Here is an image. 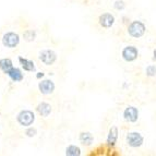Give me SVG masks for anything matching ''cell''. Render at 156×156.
Masks as SVG:
<instances>
[{
    "label": "cell",
    "mask_w": 156,
    "mask_h": 156,
    "mask_svg": "<svg viewBox=\"0 0 156 156\" xmlns=\"http://www.w3.org/2000/svg\"><path fill=\"white\" fill-rule=\"evenodd\" d=\"M19 62L21 65L22 69L26 72H34L36 71V67H35V63L30 59H26L24 57H19Z\"/></svg>",
    "instance_id": "5bb4252c"
},
{
    "label": "cell",
    "mask_w": 156,
    "mask_h": 156,
    "mask_svg": "<svg viewBox=\"0 0 156 156\" xmlns=\"http://www.w3.org/2000/svg\"><path fill=\"white\" fill-rule=\"evenodd\" d=\"M118 128L116 126H112V128L109 129L108 131V134H107V139H106V144L107 146H109V147H114L117 143V140H118Z\"/></svg>",
    "instance_id": "8fae6325"
},
{
    "label": "cell",
    "mask_w": 156,
    "mask_h": 156,
    "mask_svg": "<svg viewBox=\"0 0 156 156\" xmlns=\"http://www.w3.org/2000/svg\"><path fill=\"white\" fill-rule=\"evenodd\" d=\"M7 76L13 81V82H22L24 79V74L22 72V70L20 68H16V67H12L10 70L7 72Z\"/></svg>",
    "instance_id": "7c38bea8"
},
{
    "label": "cell",
    "mask_w": 156,
    "mask_h": 156,
    "mask_svg": "<svg viewBox=\"0 0 156 156\" xmlns=\"http://www.w3.org/2000/svg\"><path fill=\"white\" fill-rule=\"evenodd\" d=\"M123 119L126 121L130 123H135L139 120V116H140V112L136 107L134 106H127L122 112Z\"/></svg>",
    "instance_id": "52a82bcc"
},
{
    "label": "cell",
    "mask_w": 156,
    "mask_h": 156,
    "mask_svg": "<svg viewBox=\"0 0 156 156\" xmlns=\"http://www.w3.org/2000/svg\"><path fill=\"white\" fill-rule=\"evenodd\" d=\"M115 21H116V19H115L114 14H112V13L105 12L101 13V16H98V24L101 27H104V29L112 27L115 24Z\"/></svg>",
    "instance_id": "9c48e42d"
},
{
    "label": "cell",
    "mask_w": 156,
    "mask_h": 156,
    "mask_svg": "<svg viewBox=\"0 0 156 156\" xmlns=\"http://www.w3.org/2000/svg\"><path fill=\"white\" fill-rule=\"evenodd\" d=\"M126 142L130 147L138 148L143 145L144 136L138 131H131V132H128L127 136H126Z\"/></svg>",
    "instance_id": "277c9868"
},
{
    "label": "cell",
    "mask_w": 156,
    "mask_h": 156,
    "mask_svg": "<svg viewBox=\"0 0 156 156\" xmlns=\"http://www.w3.org/2000/svg\"><path fill=\"white\" fill-rule=\"evenodd\" d=\"M36 112L41 117L47 118L51 114L52 107H51V105H50L49 103H47V101H41L36 106Z\"/></svg>",
    "instance_id": "30bf717a"
},
{
    "label": "cell",
    "mask_w": 156,
    "mask_h": 156,
    "mask_svg": "<svg viewBox=\"0 0 156 156\" xmlns=\"http://www.w3.org/2000/svg\"><path fill=\"white\" fill-rule=\"evenodd\" d=\"M127 32L132 38H141L146 32V25L142 21H132L128 24Z\"/></svg>",
    "instance_id": "6da1fadb"
},
{
    "label": "cell",
    "mask_w": 156,
    "mask_h": 156,
    "mask_svg": "<svg viewBox=\"0 0 156 156\" xmlns=\"http://www.w3.org/2000/svg\"><path fill=\"white\" fill-rule=\"evenodd\" d=\"M37 134V129L34 127H26V130H25V135L27 138H34V136H36Z\"/></svg>",
    "instance_id": "d6986e66"
},
{
    "label": "cell",
    "mask_w": 156,
    "mask_h": 156,
    "mask_svg": "<svg viewBox=\"0 0 156 156\" xmlns=\"http://www.w3.org/2000/svg\"><path fill=\"white\" fill-rule=\"evenodd\" d=\"M114 8L117 11H123L126 9V2L123 0H116L114 2Z\"/></svg>",
    "instance_id": "ffe728a7"
},
{
    "label": "cell",
    "mask_w": 156,
    "mask_h": 156,
    "mask_svg": "<svg viewBox=\"0 0 156 156\" xmlns=\"http://www.w3.org/2000/svg\"><path fill=\"white\" fill-rule=\"evenodd\" d=\"M1 42H2L3 46L7 47V48H16L21 42V37L16 32H7V33L3 34Z\"/></svg>",
    "instance_id": "3957f363"
},
{
    "label": "cell",
    "mask_w": 156,
    "mask_h": 156,
    "mask_svg": "<svg viewBox=\"0 0 156 156\" xmlns=\"http://www.w3.org/2000/svg\"><path fill=\"white\" fill-rule=\"evenodd\" d=\"M13 67V62L10 58H1L0 59V70L5 74H7L9 70Z\"/></svg>",
    "instance_id": "9a60e30c"
},
{
    "label": "cell",
    "mask_w": 156,
    "mask_h": 156,
    "mask_svg": "<svg viewBox=\"0 0 156 156\" xmlns=\"http://www.w3.org/2000/svg\"><path fill=\"white\" fill-rule=\"evenodd\" d=\"M121 57L126 62H133L139 57V49L133 45L126 46L121 51Z\"/></svg>",
    "instance_id": "8992f818"
},
{
    "label": "cell",
    "mask_w": 156,
    "mask_h": 156,
    "mask_svg": "<svg viewBox=\"0 0 156 156\" xmlns=\"http://www.w3.org/2000/svg\"><path fill=\"white\" fill-rule=\"evenodd\" d=\"M44 76H45L44 72H37L36 73V79H38V80H41V79H44Z\"/></svg>",
    "instance_id": "44dd1931"
},
{
    "label": "cell",
    "mask_w": 156,
    "mask_h": 156,
    "mask_svg": "<svg viewBox=\"0 0 156 156\" xmlns=\"http://www.w3.org/2000/svg\"><path fill=\"white\" fill-rule=\"evenodd\" d=\"M23 38L25 42L27 43H31V42H34L35 39H36V36H37V32L35 30H26L24 31L23 33Z\"/></svg>",
    "instance_id": "e0dca14e"
},
{
    "label": "cell",
    "mask_w": 156,
    "mask_h": 156,
    "mask_svg": "<svg viewBox=\"0 0 156 156\" xmlns=\"http://www.w3.org/2000/svg\"><path fill=\"white\" fill-rule=\"evenodd\" d=\"M38 59L45 66H52L57 61V54L52 49H43L42 51H39Z\"/></svg>",
    "instance_id": "5b68a950"
},
{
    "label": "cell",
    "mask_w": 156,
    "mask_h": 156,
    "mask_svg": "<svg viewBox=\"0 0 156 156\" xmlns=\"http://www.w3.org/2000/svg\"><path fill=\"white\" fill-rule=\"evenodd\" d=\"M122 20H123L122 22H123V23H125V24H126V23H128V19L126 18V16H123V18H122Z\"/></svg>",
    "instance_id": "603a6c76"
},
{
    "label": "cell",
    "mask_w": 156,
    "mask_h": 156,
    "mask_svg": "<svg viewBox=\"0 0 156 156\" xmlns=\"http://www.w3.org/2000/svg\"><path fill=\"white\" fill-rule=\"evenodd\" d=\"M65 154L67 156H80L82 154V151H81V148L79 146L74 145V144H71V145L67 146Z\"/></svg>",
    "instance_id": "2e32d148"
},
{
    "label": "cell",
    "mask_w": 156,
    "mask_h": 156,
    "mask_svg": "<svg viewBox=\"0 0 156 156\" xmlns=\"http://www.w3.org/2000/svg\"><path fill=\"white\" fill-rule=\"evenodd\" d=\"M152 59H153V61H156V48L153 50V57H152Z\"/></svg>",
    "instance_id": "7402d4cb"
},
{
    "label": "cell",
    "mask_w": 156,
    "mask_h": 156,
    "mask_svg": "<svg viewBox=\"0 0 156 156\" xmlns=\"http://www.w3.org/2000/svg\"><path fill=\"white\" fill-rule=\"evenodd\" d=\"M79 141L84 146H91L94 142V136L90 131H82L79 134Z\"/></svg>",
    "instance_id": "4fadbf2b"
},
{
    "label": "cell",
    "mask_w": 156,
    "mask_h": 156,
    "mask_svg": "<svg viewBox=\"0 0 156 156\" xmlns=\"http://www.w3.org/2000/svg\"><path fill=\"white\" fill-rule=\"evenodd\" d=\"M55 83L50 79H42L41 82H38V91L43 95H50L55 92Z\"/></svg>",
    "instance_id": "ba28073f"
},
{
    "label": "cell",
    "mask_w": 156,
    "mask_h": 156,
    "mask_svg": "<svg viewBox=\"0 0 156 156\" xmlns=\"http://www.w3.org/2000/svg\"><path fill=\"white\" fill-rule=\"evenodd\" d=\"M35 119H36L35 114H34V112H32L30 109H23L16 115V121H18V123L24 128L30 127V126L33 125L35 122Z\"/></svg>",
    "instance_id": "7a4b0ae2"
},
{
    "label": "cell",
    "mask_w": 156,
    "mask_h": 156,
    "mask_svg": "<svg viewBox=\"0 0 156 156\" xmlns=\"http://www.w3.org/2000/svg\"><path fill=\"white\" fill-rule=\"evenodd\" d=\"M145 76L147 78H155L156 76V65H148L145 68Z\"/></svg>",
    "instance_id": "ac0fdd59"
}]
</instances>
